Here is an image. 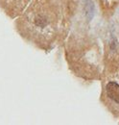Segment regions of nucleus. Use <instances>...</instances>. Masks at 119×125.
I'll use <instances>...</instances> for the list:
<instances>
[{
  "instance_id": "nucleus-1",
  "label": "nucleus",
  "mask_w": 119,
  "mask_h": 125,
  "mask_svg": "<svg viewBox=\"0 0 119 125\" xmlns=\"http://www.w3.org/2000/svg\"><path fill=\"white\" fill-rule=\"evenodd\" d=\"M106 94L107 96L119 105V84L115 81H109L106 85Z\"/></svg>"
},
{
  "instance_id": "nucleus-2",
  "label": "nucleus",
  "mask_w": 119,
  "mask_h": 125,
  "mask_svg": "<svg viewBox=\"0 0 119 125\" xmlns=\"http://www.w3.org/2000/svg\"><path fill=\"white\" fill-rule=\"evenodd\" d=\"M84 11L86 16L88 18V20L90 21L93 16H94V12H95V8H94V3L92 0H85V5H84Z\"/></svg>"
}]
</instances>
